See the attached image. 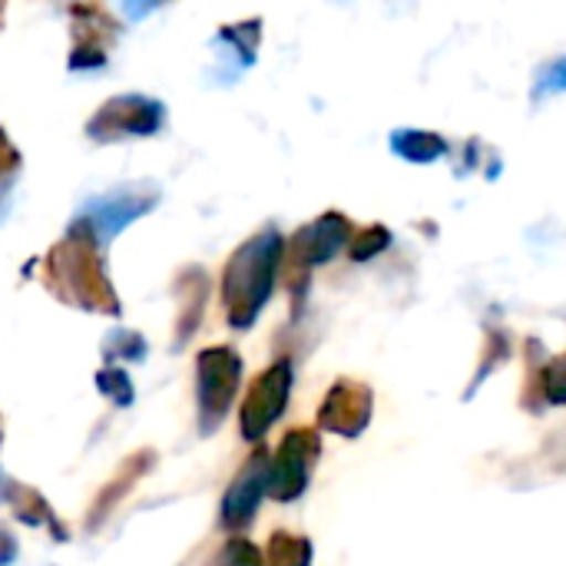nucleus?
I'll list each match as a JSON object with an SVG mask.
<instances>
[{"label":"nucleus","mask_w":566,"mask_h":566,"mask_svg":"<svg viewBox=\"0 0 566 566\" xmlns=\"http://www.w3.org/2000/svg\"><path fill=\"white\" fill-rule=\"evenodd\" d=\"M285 239L279 229H262L245 239L226 262L222 272V305L232 328H252L265 302L272 298L275 275L282 269Z\"/></svg>","instance_id":"nucleus-2"},{"label":"nucleus","mask_w":566,"mask_h":566,"mask_svg":"<svg viewBox=\"0 0 566 566\" xmlns=\"http://www.w3.org/2000/svg\"><path fill=\"white\" fill-rule=\"evenodd\" d=\"M388 245H391V232H388L385 226H368V229H361L358 235H352L348 255H352L355 262H368V259H375L378 252H385Z\"/></svg>","instance_id":"nucleus-17"},{"label":"nucleus","mask_w":566,"mask_h":566,"mask_svg":"<svg viewBox=\"0 0 566 566\" xmlns=\"http://www.w3.org/2000/svg\"><path fill=\"white\" fill-rule=\"evenodd\" d=\"M13 557H17V537L7 527H0V566L13 564Z\"/></svg>","instance_id":"nucleus-24"},{"label":"nucleus","mask_w":566,"mask_h":566,"mask_svg":"<svg viewBox=\"0 0 566 566\" xmlns=\"http://www.w3.org/2000/svg\"><path fill=\"white\" fill-rule=\"evenodd\" d=\"M371 411H375L371 388L355 378H338L318 408V428L338 438H358L368 428Z\"/></svg>","instance_id":"nucleus-9"},{"label":"nucleus","mask_w":566,"mask_h":566,"mask_svg":"<svg viewBox=\"0 0 566 566\" xmlns=\"http://www.w3.org/2000/svg\"><path fill=\"white\" fill-rule=\"evenodd\" d=\"M222 40H232V43H235V50H242V53H245V60H252V53H255V46H259V20L226 27V30H222Z\"/></svg>","instance_id":"nucleus-21"},{"label":"nucleus","mask_w":566,"mask_h":566,"mask_svg":"<svg viewBox=\"0 0 566 566\" xmlns=\"http://www.w3.org/2000/svg\"><path fill=\"white\" fill-rule=\"evenodd\" d=\"M43 282L56 298H63L73 308L113 318L119 315V298L106 275L99 242L90 235L83 222H73V229L46 252Z\"/></svg>","instance_id":"nucleus-1"},{"label":"nucleus","mask_w":566,"mask_h":566,"mask_svg":"<svg viewBox=\"0 0 566 566\" xmlns=\"http://www.w3.org/2000/svg\"><path fill=\"white\" fill-rule=\"evenodd\" d=\"M345 242H352V222L342 212H325L315 222L302 226L292 235V242L285 245V252H289V289L295 295H302L308 272L315 265L332 262L345 249Z\"/></svg>","instance_id":"nucleus-4"},{"label":"nucleus","mask_w":566,"mask_h":566,"mask_svg":"<svg viewBox=\"0 0 566 566\" xmlns=\"http://www.w3.org/2000/svg\"><path fill=\"white\" fill-rule=\"evenodd\" d=\"M265 484H269V454L265 448L252 451L249 461L239 468V474L232 478V484L222 494V527L226 531H245L265 497Z\"/></svg>","instance_id":"nucleus-10"},{"label":"nucleus","mask_w":566,"mask_h":566,"mask_svg":"<svg viewBox=\"0 0 566 566\" xmlns=\"http://www.w3.org/2000/svg\"><path fill=\"white\" fill-rule=\"evenodd\" d=\"M10 182H13V176H7V179H0V202L10 196Z\"/></svg>","instance_id":"nucleus-25"},{"label":"nucleus","mask_w":566,"mask_h":566,"mask_svg":"<svg viewBox=\"0 0 566 566\" xmlns=\"http://www.w3.org/2000/svg\"><path fill=\"white\" fill-rule=\"evenodd\" d=\"M0 17H3V7H0Z\"/></svg>","instance_id":"nucleus-27"},{"label":"nucleus","mask_w":566,"mask_h":566,"mask_svg":"<svg viewBox=\"0 0 566 566\" xmlns=\"http://www.w3.org/2000/svg\"><path fill=\"white\" fill-rule=\"evenodd\" d=\"M159 202L156 189H143V186H126V189H113L106 196H96L83 206V212L76 216V222H83L90 229V235L103 245L109 242L116 232H123L133 219L146 216L153 206Z\"/></svg>","instance_id":"nucleus-8"},{"label":"nucleus","mask_w":566,"mask_h":566,"mask_svg":"<svg viewBox=\"0 0 566 566\" xmlns=\"http://www.w3.org/2000/svg\"><path fill=\"white\" fill-rule=\"evenodd\" d=\"M242 381V355L229 345H212L196 355V405L199 431L212 434L235 405Z\"/></svg>","instance_id":"nucleus-3"},{"label":"nucleus","mask_w":566,"mask_h":566,"mask_svg":"<svg viewBox=\"0 0 566 566\" xmlns=\"http://www.w3.org/2000/svg\"><path fill=\"white\" fill-rule=\"evenodd\" d=\"M103 352H106L109 358L143 361V358H146V342H143V335H139V332H126V328H119V332H113V335L103 342Z\"/></svg>","instance_id":"nucleus-18"},{"label":"nucleus","mask_w":566,"mask_h":566,"mask_svg":"<svg viewBox=\"0 0 566 566\" xmlns=\"http://www.w3.org/2000/svg\"><path fill=\"white\" fill-rule=\"evenodd\" d=\"M212 566H262V551L252 541H245V537H232L219 551V557L212 560Z\"/></svg>","instance_id":"nucleus-19"},{"label":"nucleus","mask_w":566,"mask_h":566,"mask_svg":"<svg viewBox=\"0 0 566 566\" xmlns=\"http://www.w3.org/2000/svg\"><path fill=\"white\" fill-rule=\"evenodd\" d=\"M17 166H20V153L13 149V143H10V139H7V133L0 129V179L13 176V172H17Z\"/></svg>","instance_id":"nucleus-23"},{"label":"nucleus","mask_w":566,"mask_h":566,"mask_svg":"<svg viewBox=\"0 0 566 566\" xmlns=\"http://www.w3.org/2000/svg\"><path fill=\"white\" fill-rule=\"evenodd\" d=\"M566 90V56H557L551 60L541 76H537V86H534V96H551V93H564Z\"/></svg>","instance_id":"nucleus-20"},{"label":"nucleus","mask_w":566,"mask_h":566,"mask_svg":"<svg viewBox=\"0 0 566 566\" xmlns=\"http://www.w3.org/2000/svg\"><path fill=\"white\" fill-rule=\"evenodd\" d=\"M289 395H292V361L279 358L275 365H269L252 385L249 395L242 401V438L245 441H262L269 434V428L285 415L289 408Z\"/></svg>","instance_id":"nucleus-7"},{"label":"nucleus","mask_w":566,"mask_h":566,"mask_svg":"<svg viewBox=\"0 0 566 566\" xmlns=\"http://www.w3.org/2000/svg\"><path fill=\"white\" fill-rule=\"evenodd\" d=\"M96 388L116 405V408H129L133 405V398H136V391H133V378L123 371V368H99L96 371Z\"/></svg>","instance_id":"nucleus-16"},{"label":"nucleus","mask_w":566,"mask_h":566,"mask_svg":"<svg viewBox=\"0 0 566 566\" xmlns=\"http://www.w3.org/2000/svg\"><path fill=\"white\" fill-rule=\"evenodd\" d=\"M544 395H547L554 405H566V358L554 361V365L544 371Z\"/></svg>","instance_id":"nucleus-22"},{"label":"nucleus","mask_w":566,"mask_h":566,"mask_svg":"<svg viewBox=\"0 0 566 566\" xmlns=\"http://www.w3.org/2000/svg\"><path fill=\"white\" fill-rule=\"evenodd\" d=\"M0 444H3V428H0Z\"/></svg>","instance_id":"nucleus-26"},{"label":"nucleus","mask_w":566,"mask_h":566,"mask_svg":"<svg viewBox=\"0 0 566 566\" xmlns=\"http://www.w3.org/2000/svg\"><path fill=\"white\" fill-rule=\"evenodd\" d=\"M166 119V109L159 99L139 96V93H119L106 99L90 119H86V136L99 143H113L123 136H153L159 133Z\"/></svg>","instance_id":"nucleus-6"},{"label":"nucleus","mask_w":566,"mask_h":566,"mask_svg":"<svg viewBox=\"0 0 566 566\" xmlns=\"http://www.w3.org/2000/svg\"><path fill=\"white\" fill-rule=\"evenodd\" d=\"M391 149L408 163H434L448 153V143L428 129H398L391 136Z\"/></svg>","instance_id":"nucleus-14"},{"label":"nucleus","mask_w":566,"mask_h":566,"mask_svg":"<svg viewBox=\"0 0 566 566\" xmlns=\"http://www.w3.org/2000/svg\"><path fill=\"white\" fill-rule=\"evenodd\" d=\"M209 292L212 282L199 265H189L176 275V298H179V312H176V332H172V348H182L202 325L206 318V305H209Z\"/></svg>","instance_id":"nucleus-11"},{"label":"nucleus","mask_w":566,"mask_h":566,"mask_svg":"<svg viewBox=\"0 0 566 566\" xmlns=\"http://www.w3.org/2000/svg\"><path fill=\"white\" fill-rule=\"evenodd\" d=\"M262 566H312V544L298 534L289 531H275L269 537Z\"/></svg>","instance_id":"nucleus-15"},{"label":"nucleus","mask_w":566,"mask_h":566,"mask_svg":"<svg viewBox=\"0 0 566 566\" xmlns=\"http://www.w3.org/2000/svg\"><path fill=\"white\" fill-rule=\"evenodd\" d=\"M153 464H156V454L153 451H136L133 458H126L123 464H119V471L106 481V488L96 494V501H93V507H90V517H86V531H96L113 511H116V504L153 471Z\"/></svg>","instance_id":"nucleus-12"},{"label":"nucleus","mask_w":566,"mask_h":566,"mask_svg":"<svg viewBox=\"0 0 566 566\" xmlns=\"http://www.w3.org/2000/svg\"><path fill=\"white\" fill-rule=\"evenodd\" d=\"M0 494H3V501L10 504V511L17 514V521H23V524H30V527L46 524V527H53V531H56V537H60V541L66 537V534H63V524L56 521V514L50 511V504H46L33 488L13 484V481H3Z\"/></svg>","instance_id":"nucleus-13"},{"label":"nucleus","mask_w":566,"mask_h":566,"mask_svg":"<svg viewBox=\"0 0 566 566\" xmlns=\"http://www.w3.org/2000/svg\"><path fill=\"white\" fill-rule=\"evenodd\" d=\"M322 454V438L312 428H295L282 438L279 451L269 458V484L265 494L279 504H289L305 494L312 464Z\"/></svg>","instance_id":"nucleus-5"}]
</instances>
